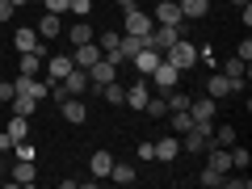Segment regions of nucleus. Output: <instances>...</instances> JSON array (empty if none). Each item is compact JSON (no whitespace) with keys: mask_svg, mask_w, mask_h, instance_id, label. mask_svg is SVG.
<instances>
[{"mask_svg":"<svg viewBox=\"0 0 252 189\" xmlns=\"http://www.w3.org/2000/svg\"><path fill=\"white\" fill-rule=\"evenodd\" d=\"M164 59L177 67V72H189V67H198V46L193 42H185V38H177V42L164 51Z\"/></svg>","mask_w":252,"mask_h":189,"instance_id":"nucleus-1","label":"nucleus"},{"mask_svg":"<svg viewBox=\"0 0 252 189\" xmlns=\"http://www.w3.org/2000/svg\"><path fill=\"white\" fill-rule=\"evenodd\" d=\"M156 30V21H152V13H143V9H135V4H130V9L122 13V34H135V38H147Z\"/></svg>","mask_w":252,"mask_h":189,"instance_id":"nucleus-2","label":"nucleus"},{"mask_svg":"<svg viewBox=\"0 0 252 189\" xmlns=\"http://www.w3.org/2000/svg\"><path fill=\"white\" fill-rule=\"evenodd\" d=\"M152 21H156V26H177V30H185V17H181V4H177V0H160Z\"/></svg>","mask_w":252,"mask_h":189,"instance_id":"nucleus-3","label":"nucleus"},{"mask_svg":"<svg viewBox=\"0 0 252 189\" xmlns=\"http://www.w3.org/2000/svg\"><path fill=\"white\" fill-rule=\"evenodd\" d=\"M84 72H89V84H93V89H101V84H109V80L118 76V63H109L105 55H101V59L93 63V67H84Z\"/></svg>","mask_w":252,"mask_h":189,"instance_id":"nucleus-4","label":"nucleus"},{"mask_svg":"<svg viewBox=\"0 0 252 189\" xmlns=\"http://www.w3.org/2000/svg\"><path fill=\"white\" fill-rule=\"evenodd\" d=\"M177 67H172V63L168 59H160V63H156V67H152V84H156V89H164V93H168V89H177Z\"/></svg>","mask_w":252,"mask_h":189,"instance_id":"nucleus-5","label":"nucleus"},{"mask_svg":"<svg viewBox=\"0 0 252 189\" xmlns=\"http://www.w3.org/2000/svg\"><path fill=\"white\" fill-rule=\"evenodd\" d=\"M160 59H164V55L156 51V46H147V42L139 46L135 55H130V63H135V67H139V76H152V67H156V63H160Z\"/></svg>","mask_w":252,"mask_h":189,"instance_id":"nucleus-6","label":"nucleus"},{"mask_svg":"<svg viewBox=\"0 0 252 189\" xmlns=\"http://www.w3.org/2000/svg\"><path fill=\"white\" fill-rule=\"evenodd\" d=\"M223 76L231 80V93H244V84H248V63H244V59H227L223 63Z\"/></svg>","mask_w":252,"mask_h":189,"instance_id":"nucleus-7","label":"nucleus"},{"mask_svg":"<svg viewBox=\"0 0 252 189\" xmlns=\"http://www.w3.org/2000/svg\"><path fill=\"white\" fill-rule=\"evenodd\" d=\"M177 38H181V30H177V26H156L152 34H147V46H156V51L164 55L172 42H177Z\"/></svg>","mask_w":252,"mask_h":189,"instance_id":"nucleus-8","label":"nucleus"},{"mask_svg":"<svg viewBox=\"0 0 252 189\" xmlns=\"http://www.w3.org/2000/svg\"><path fill=\"white\" fill-rule=\"evenodd\" d=\"M189 118L198 126H215V97H202V101H189Z\"/></svg>","mask_w":252,"mask_h":189,"instance_id":"nucleus-9","label":"nucleus"},{"mask_svg":"<svg viewBox=\"0 0 252 189\" xmlns=\"http://www.w3.org/2000/svg\"><path fill=\"white\" fill-rule=\"evenodd\" d=\"M72 67H76V59H72V55H51V59H46V76H51V80H46V84L63 80V76L72 72Z\"/></svg>","mask_w":252,"mask_h":189,"instance_id":"nucleus-10","label":"nucleus"},{"mask_svg":"<svg viewBox=\"0 0 252 189\" xmlns=\"http://www.w3.org/2000/svg\"><path fill=\"white\" fill-rule=\"evenodd\" d=\"M63 89H67V97H80V93H89L93 84H89V72L84 67H72V72L63 76Z\"/></svg>","mask_w":252,"mask_h":189,"instance_id":"nucleus-11","label":"nucleus"},{"mask_svg":"<svg viewBox=\"0 0 252 189\" xmlns=\"http://www.w3.org/2000/svg\"><path fill=\"white\" fill-rule=\"evenodd\" d=\"M59 114L67 118V122H72V126H80L84 118H89V105H84L80 97H67V101H59Z\"/></svg>","mask_w":252,"mask_h":189,"instance_id":"nucleus-12","label":"nucleus"},{"mask_svg":"<svg viewBox=\"0 0 252 189\" xmlns=\"http://www.w3.org/2000/svg\"><path fill=\"white\" fill-rule=\"evenodd\" d=\"M206 152H210V164H206V168L219 172V177H227V172H231V152H227V147H219V143H210Z\"/></svg>","mask_w":252,"mask_h":189,"instance_id":"nucleus-13","label":"nucleus"},{"mask_svg":"<svg viewBox=\"0 0 252 189\" xmlns=\"http://www.w3.org/2000/svg\"><path fill=\"white\" fill-rule=\"evenodd\" d=\"M9 181H13V185H34V181H38L34 160H17V164H13V172H9Z\"/></svg>","mask_w":252,"mask_h":189,"instance_id":"nucleus-14","label":"nucleus"},{"mask_svg":"<svg viewBox=\"0 0 252 189\" xmlns=\"http://www.w3.org/2000/svg\"><path fill=\"white\" fill-rule=\"evenodd\" d=\"M109 168H114V156H109V152H93V156H89V172H93L97 181H105Z\"/></svg>","mask_w":252,"mask_h":189,"instance_id":"nucleus-15","label":"nucleus"},{"mask_svg":"<svg viewBox=\"0 0 252 189\" xmlns=\"http://www.w3.org/2000/svg\"><path fill=\"white\" fill-rule=\"evenodd\" d=\"M72 59H76V67H93V63L101 59V46H97V42H80Z\"/></svg>","mask_w":252,"mask_h":189,"instance_id":"nucleus-16","label":"nucleus"},{"mask_svg":"<svg viewBox=\"0 0 252 189\" xmlns=\"http://www.w3.org/2000/svg\"><path fill=\"white\" fill-rule=\"evenodd\" d=\"M206 97H215V101L231 97V80H227L223 72H219V76H206Z\"/></svg>","mask_w":252,"mask_h":189,"instance_id":"nucleus-17","label":"nucleus"},{"mask_svg":"<svg viewBox=\"0 0 252 189\" xmlns=\"http://www.w3.org/2000/svg\"><path fill=\"white\" fill-rule=\"evenodd\" d=\"M63 34V17L59 13H42V21H38V38H59Z\"/></svg>","mask_w":252,"mask_h":189,"instance_id":"nucleus-18","label":"nucleus"},{"mask_svg":"<svg viewBox=\"0 0 252 189\" xmlns=\"http://www.w3.org/2000/svg\"><path fill=\"white\" fill-rule=\"evenodd\" d=\"M13 46H17L21 55H26V51H38V46H42V42H38V30H30V26H21L17 34H13Z\"/></svg>","mask_w":252,"mask_h":189,"instance_id":"nucleus-19","label":"nucleus"},{"mask_svg":"<svg viewBox=\"0 0 252 189\" xmlns=\"http://www.w3.org/2000/svg\"><path fill=\"white\" fill-rule=\"evenodd\" d=\"M17 72H21V76H38V72H42V46H38V51H26V55H21Z\"/></svg>","mask_w":252,"mask_h":189,"instance_id":"nucleus-20","label":"nucleus"},{"mask_svg":"<svg viewBox=\"0 0 252 189\" xmlns=\"http://www.w3.org/2000/svg\"><path fill=\"white\" fill-rule=\"evenodd\" d=\"M147 97H152V93H147V84L139 80V84H130V89H126L122 105H130V109H143V105H147Z\"/></svg>","mask_w":252,"mask_h":189,"instance_id":"nucleus-21","label":"nucleus"},{"mask_svg":"<svg viewBox=\"0 0 252 189\" xmlns=\"http://www.w3.org/2000/svg\"><path fill=\"white\" fill-rule=\"evenodd\" d=\"M4 135H9L13 143H21V139H30V118L13 114V118H9V126H4Z\"/></svg>","mask_w":252,"mask_h":189,"instance_id":"nucleus-22","label":"nucleus"},{"mask_svg":"<svg viewBox=\"0 0 252 189\" xmlns=\"http://www.w3.org/2000/svg\"><path fill=\"white\" fill-rule=\"evenodd\" d=\"M177 152H181V139H177V135L156 143V160H160V164H172V160H177Z\"/></svg>","mask_w":252,"mask_h":189,"instance_id":"nucleus-23","label":"nucleus"},{"mask_svg":"<svg viewBox=\"0 0 252 189\" xmlns=\"http://www.w3.org/2000/svg\"><path fill=\"white\" fill-rule=\"evenodd\" d=\"M109 181H114V185H135L139 172L130 168V164H118V160H114V168H109Z\"/></svg>","mask_w":252,"mask_h":189,"instance_id":"nucleus-24","label":"nucleus"},{"mask_svg":"<svg viewBox=\"0 0 252 189\" xmlns=\"http://www.w3.org/2000/svg\"><path fill=\"white\" fill-rule=\"evenodd\" d=\"M9 105H13V114H21V118H34V114H38V101L30 97V93H17Z\"/></svg>","mask_w":252,"mask_h":189,"instance_id":"nucleus-25","label":"nucleus"},{"mask_svg":"<svg viewBox=\"0 0 252 189\" xmlns=\"http://www.w3.org/2000/svg\"><path fill=\"white\" fill-rule=\"evenodd\" d=\"M177 4H181V17H206V13H210V0H177Z\"/></svg>","mask_w":252,"mask_h":189,"instance_id":"nucleus-26","label":"nucleus"},{"mask_svg":"<svg viewBox=\"0 0 252 189\" xmlns=\"http://www.w3.org/2000/svg\"><path fill=\"white\" fill-rule=\"evenodd\" d=\"M101 97H105L109 101V105H122V97H126V89H122V84H118V80H109V84H101Z\"/></svg>","mask_w":252,"mask_h":189,"instance_id":"nucleus-27","label":"nucleus"},{"mask_svg":"<svg viewBox=\"0 0 252 189\" xmlns=\"http://www.w3.org/2000/svg\"><path fill=\"white\" fill-rule=\"evenodd\" d=\"M67 38H72L76 46H80V42H93V26H89L84 17H76V26H72V34H67Z\"/></svg>","mask_w":252,"mask_h":189,"instance_id":"nucleus-28","label":"nucleus"},{"mask_svg":"<svg viewBox=\"0 0 252 189\" xmlns=\"http://www.w3.org/2000/svg\"><path fill=\"white\" fill-rule=\"evenodd\" d=\"M210 143L231 147V143H235V126H215V130H210Z\"/></svg>","mask_w":252,"mask_h":189,"instance_id":"nucleus-29","label":"nucleus"},{"mask_svg":"<svg viewBox=\"0 0 252 189\" xmlns=\"http://www.w3.org/2000/svg\"><path fill=\"white\" fill-rule=\"evenodd\" d=\"M172 114V130H177V135H185L189 126H193V118H189V109H168Z\"/></svg>","mask_w":252,"mask_h":189,"instance_id":"nucleus-30","label":"nucleus"},{"mask_svg":"<svg viewBox=\"0 0 252 189\" xmlns=\"http://www.w3.org/2000/svg\"><path fill=\"white\" fill-rule=\"evenodd\" d=\"M231 152V168H240V172H248V164H252V156H248V147H227Z\"/></svg>","mask_w":252,"mask_h":189,"instance_id":"nucleus-31","label":"nucleus"},{"mask_svg":"<svg viewBox=\"0 0 252 189\" xmlns=\"http://www.w3.org/2000/svg\"><path fill=\"white\" fill-rule=\"evenodd\" d=\"M143 114H147V118H164V114H168V101H164V97H147Z\"/></svg>","mask_w":252,"mask_h":189,"instance_id":"nucleus-32","label":"nucleus"},{"mask_svg":"<svg viewBox=\"0 0 252 189\" xmlns=\"http://www.w3.org/2000/svg\"><path fill=\"white\" fill-rule=\"evenodd\" d=\"M164 101H168V109H189V97H185V93H177V89H168V97H164Z\"/></svg>","mask_w":252,"mask_h":189,"instance_id":"nucleus-33","label":"nucleus"},{"mask_svg":"<svg viewBox=\"0 0 252 189\" xmlns=\"http://www.w3.org/2000/svg\"><path fill=\"white\" fill-rule=\"evenodd\" d=\"M198 181H202L206 189H219V185H223V177H219V172H210V168H202V172H198Z\"/></svg>","mask_w":252,"mask_h":189,"instance_id":"nucleus-34","label":"nucleus"},{"mask_svg":"<svg viewBox=\"0 0 252 189\" xmlns=\"http://www.w3.org/2000/svg\"><path fill=\"white\" fill-rule=\"evenodd\" d=\"M67 13H76V17H89V13H93V0H72V4H67Z\"/></svg>","mask_w":252,"mask_h":189,"instance_id":"nucleus-35","label":"nucleus"},{"mask_svg":"<svg viewBox=\"0 0 252 189\" xmlns=\"http://www.w3.org/2000/svg\"><path fill=\"white\" fill-rule=\"evenodd\" d=\"M13 152H17V160H34V143H26V139H21V143H13Z\"/></svg>","mask_w":252,"mask_h":189,"instance_id":"nucleus-36","label":"nucleus"},{"mask_svg":"<svg viewBox=\"0 0 252 189\" xmlns=\"http://www.w3.org/2000/svg\"><path fill=\"white\" fill-rule=\"evenodd\" d=\"M67 4H72V0H42V9L46 13H59V17L67 13Z\"/></svg>","mask_w":252,"mask_h":189,"instance_id":"nucleus-37","label":"nucleus"},{"mask_svg":"<svg viewBox=\"0 0 252 189\" xmlns=\"http://www.w3.org/2000/svg\"><path fill=\"white\" fill-rule=\"evenodd\" d=\"M13 97H17V89H13V80H0V105H9Z\"/></svg>","mask_w":252,"mask_h":189,"instance_id":"nucleus-38","label":"nucleus"},{"mask_svg":"<svg viewBox=\"0 0 252 189\" xmlns=\"http://www.w3.org/2000/svg\"><path fill=\"white\" fill-rule=\"evenodd\" d=\"M223 185H227V189H248L252 177H223Z\"/></svg>","mask_w":252,"mask_h":189,"instance_id":"nucleus-39","label":"nucleus"},{"mask_svg":"<svg viewBox=\"0 0 252 189\" xmlns=\"http://www.w3.org/2000/svg\"><path fill=\"white\" fill-rule=\"evenodd\" d=\"M135 152H139V160H156V143H139Z\"/></svg>","mask_w":252,"mask_h":189,"instance_id":"nucleus-40","label":"nucleus"},{"mask_svg":"<svg viewBox=\"0 0 252 189\" xmlns=\"http://www.w3.org/2000/svg\"><path fill=\"white\" fill-rule=\"evenodd\" d=\"M235 59H244V63L252 59V42H248V38H244V42H240V51H235Z\"/></svg>","mask_w":252,"mask_h":189,"instance_id":"nucleus-41","label":"nucleus"},{"mask_svg":"<svg viewBox=\"0 0 252 189\" xmlns=\"http://www.w3.org/2000/svg\"><path fill=\"white\" fill-rule=\"evenodd\" d=\"M13 13H17V9H13L9 0H0V26H4V21H9V17H13Z\"/></svg>","mask_w":252,"mask_h":189,"instance_id":"nucleus-42","label":"nucleus"},{"mask_svg":"<svg viewBox=\"0 0 252 189\" xmlns=\"http://www.w3.org/2000/svg\"><path fill=\"white\" fill-rule=\"evenodd\" d=\"M9 152H13V139L4 135V130H0V156H9Z\"/></svg>","mask_w":252,"mask_h":189,"instance_id":"nucleus-43","label":"nucleus"},{"mask_svg":"<svg viewBox=\"0 0 252 189\" xmlns=\"http://www.w3.org/2000/svg\"><path fill=\"white\" fill-rule=\"evenodd\" d=\"M114 4H122V9H130V4H135V0H114Z\"/></svg>","mask_w":252,"mask_h":189,"instance_id":"nucleus-44","label":"nucleus"},{"mask_svg":"<svg viewBox=\"0 0 252 189\" xmlns=\"http://www.w3.org/2000/svg\"><path fill=\"white\" fill-rule=\"evenodd\" d=\"M9 4H13V9H21V4H30V0H9Z\"/></svg>","mask_w":252,"mask_h":189,"instance_id":"nucleus-45","label":"nucleus"},{"mask_svg":"<svg viewBox=\"0 0 252 189\" xmlns=\"http://www.w3.org/2000/svg\"><path fill=\"white\" fill-rule=\"evenodd\" d=\"M231 4H248V0H231Z\"/></svg>","mask_w":252,"mask_h":189,"instance_id":"nucleus-46","label":"nucleus"},{"mask_svg":"<svg viewBox=\"0 0 252 189\" xmlns=\"http://www.w3.org/2000/svg\"><path fill=\"white\" fill-rule=\"evenodd\" d=\"M0 177H4V164H0Z\"/></svg>","mask_w":252,"mask_h":189,"instance_id":"nucleus-47","label":"nucleus"}]
</instances>
